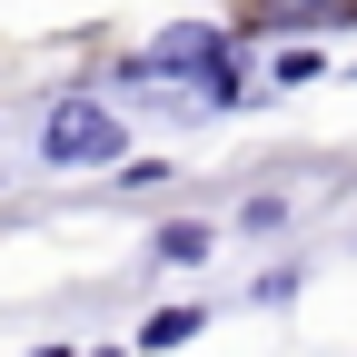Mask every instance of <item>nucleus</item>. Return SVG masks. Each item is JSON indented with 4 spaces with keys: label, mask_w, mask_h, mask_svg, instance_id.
Instances as JSON below:
<instances>
[{
    "label": "nucleus",
    "mask_w": 357,
    "mask_h": 357,
    "mask_svg": "<svg viewBox=\"0 0 357 357\" xmlns=\"http://www.w3.org/2000/svg\"><path fill=\"white\" fill-rule=\"evenodd\" d=\"M149 258H159V268H199V258H208V229H199V218H169V229L149 238Z\"/></svg>",
    "instance_id": "obj_2"
},
{
    "label": "nucleus",
    "mask_w": 357,
    "mask_h": 357,
    "mask_svg": "<svg viewBox=\"0 0 357 357\" xmlns=\"http://www.w3.org/2000/svg\"><path fill=\"white\" fill-rule=\"evenodd\" d=\"M139 337H149V347H189V337H199V307H159Z\"/></svg>",
    "instance_id": "obj_3"
},
{
    "label": "nucleus",
    "mask_w": 357,
    "mask_h": 357,
    "mask_svg": "<svg viewBox=\"0 0 357 357\" xmlns=\"http://www.w3.org/2000/svg\"><path fill=\"white\" fill-rule=\"evenodd\" d=\"M40 357H79V347H40Z\"/></svg>",
    "instance_id": "obj_4"
},
{
    "label": "nucleus",
    "mask_w": 357,
    "mask_h": 357,
    "mask_svg": "<svg viewBox=\"0 0 357 357\" xmlns=\"http://www.w3.org/2000/svg\"><path fill=\"white\" fill-rule=\"evenodd\" d=\"M40 149H50L60 169H109L129 139H119V109H100V100H60L50 129H40Z\"/></svg>",
    "instance_id": "obj_1"
}]
</instances>
